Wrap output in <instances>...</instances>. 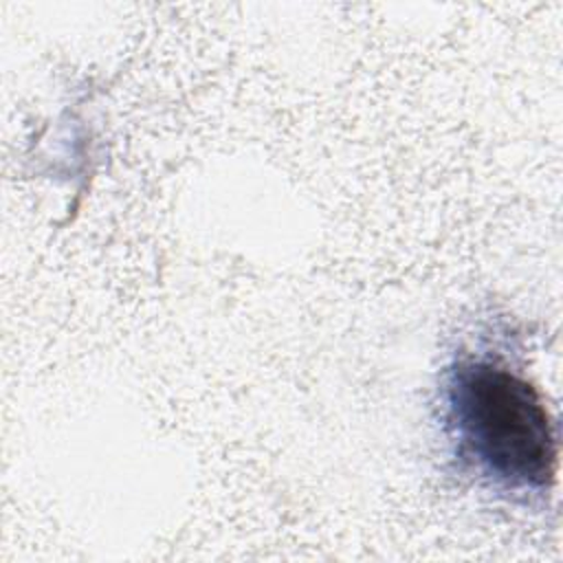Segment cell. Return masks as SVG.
<instances>
[{
  "mask_svg": "<svg viewBox=\"0 0 563 563\" xmlns=\"http://www.w3.org/2000/svg\"><path fill=\"white\" fill-rule=\"evenodd\" d=\"M444 422L455 455L504 493L543 495L559 444L539 389L501 358L462 356L446 372Z\"/></svg>",
  "mask_w": 563,
  "mask_h": 563,
  "instance_id": "cell-1",
  "label": "cell"
}]
</instances>
